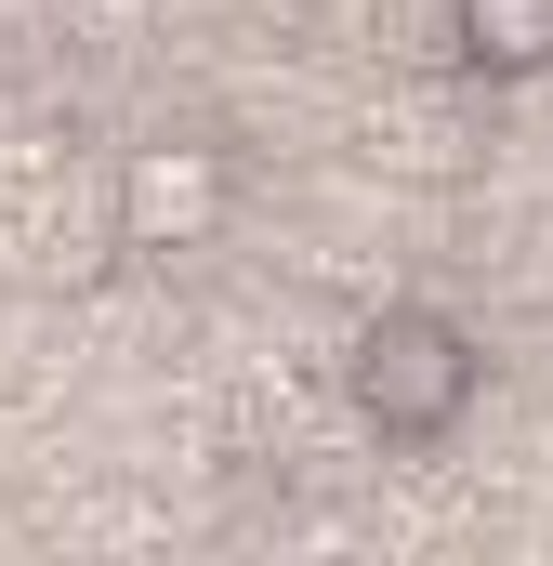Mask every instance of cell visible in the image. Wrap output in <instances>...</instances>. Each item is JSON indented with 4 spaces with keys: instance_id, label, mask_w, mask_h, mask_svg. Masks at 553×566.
Wrapping results in <instances>:
<instances>
[{
    "instance_id": "6da1fadb",
    "label": "cell",
    "mask_w": 553,
    "mask_h": 566,
    "mask_svg": "<svg viewBox=\"0 0 553 566\" xmlns=\"http://www.w3.org/2000/svg\"><path fill=\"white\" fill-rule=\"evenodd\" d=\"M356 409L396 434V448H435V434L474 409V343L435 316V303H383L356 329Z\"/></svg>"
},
{
    "instance_id": "7a4b0ae2",
    "label": "cell",
    "mask_w": 553,
    "mask_h": 566,
    "mask_svg": "<svg viewBox=\"0 0 553 566\" xmlns=\"http://www.w3.org/2000/svg\"><path fill=\"white\" fill-rule=\"evenodd\" d=\"M225 198H238L225 145H133L119 158V238L133 251H198L225 224Z\"/></svg>"
},
{
    "instance_id": "3957f363",
    "label": "cell",
    "mask_w": 553,
    "mask_h": 566,
    "mask_svg": "<svg viewBox=\"0 0 553 566\" xmlns=\"http://www.w3.org/2000/svg\"><path fill=\"white\" fill-rule=\"evenodd\" d=\"M461 66L541 80V66H553V0H461Z\"/></svg>"
}]
</instances>
